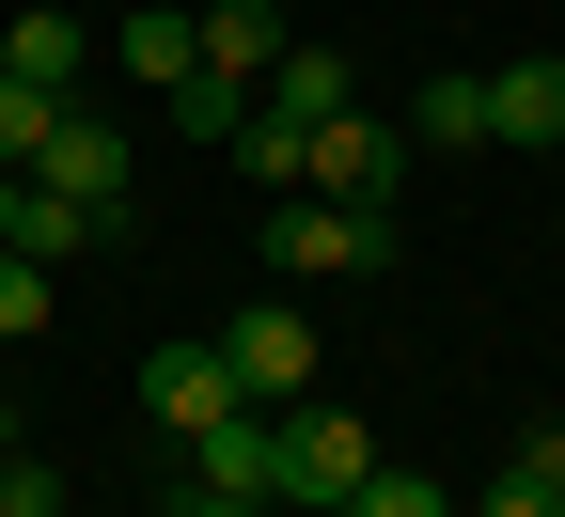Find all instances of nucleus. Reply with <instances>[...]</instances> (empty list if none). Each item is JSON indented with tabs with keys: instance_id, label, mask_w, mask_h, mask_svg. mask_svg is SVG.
<instances>
[{
	"instance_id": "f8f14e48",
	"label": "nucleus",
	"mask_w": 565,
	"mask_h": 517,
	"mask_svg": "<svg viewBox=\"0 0 565 517\" xmlns=\"http://www.w3.org/2000/svg\"><path fill=\"white\" fill-rule=\"evenodd\" d=\"M126 236V204H79V189H17V251L63 267V251H110Z\"/></svg>"
},
{
	"instance_id": "0eeeda50",
	"label": "nucleus",
	"mask_w": 565,
	"mask_h": 517,
	"mask_svg": "<svg viewBox=\"0 0 565 517\" xmlns=\"http://www.w3.org/2000/svg\"><path fill=\"white\" fill-rule=\"evenodd\" d=\"M32 189H79V204H126V126H95L79 95L47 110V141H32Z\"/></svg>"
},
{
	"instance_id": "ddd939ff",
	"label": "nucleus",
	"mask_w": 565,
	"mask_h": 517,
	"mask_svg": "<svg viewBox=\"0 0 565 517\" xmlns=\"http://www.w3.org/2000/svg\"><path fill=\"white\" fill-rule=\"evenodd\" d=\"M471 517H565V423H534L519 455H503V471L471 486Z\"/></svg>"
},
{
	"instance_id": "4468645a",
	"label": "nucleus",
	"mask_w": 565,
	"mask_h": 517,
	"mask_svg": "<svg viewBox=\"0 0 565 517\" xmlns=\"http://www.w3.org/2000/svg\"><path fill=\"white\" fill-rule=\"evenodd\" d=\"M204 63L267 95V63H282V17H267V0H204Z\"/></svg>"
},
{
	"instance_id": "7ed1b4c3",
	"label": "nucleus",
	"mask_w": 565,
	"mask_h": 517,
	"mask_svg": "<svg viewBox=\"0 0 565 517\" xmlns=\"http://www.w3.org/2000/svg\"><path fill=\"white\" fill-rule=\"evenodd\" d=\"M221 408H252V392H236V360H221V330H204V345H158V360H141V423H158V439H204Z\"/></svg>"
},
{
	"instance_id": "dca6fc26",
	"label": "nucleus",
	"mask_w": 565,
	"mask_h": 517,
	"mask_svg": "<svg viewBox=\"0 0 565 517\" xmlns=\"http://www.w3.org/2000/svg\"><path fill=\"white\" fill-rule=\"evenodd\" d=\"M236 158H252V189L282 204V189H315V126H282V110H252V126H236Z\"/></svg>"
},
{
	"instance_id": "9d476101",
	"label": "nucleus",
	"mask_w": 565,
	"mask_h": 517,
	"mask_svg": "<svg viewBox=\"0 0 565 517\" xmlns=\"http://www.w3.org/2000/svg\"><path fill=\"white\" fill-rule=\"evenodd\" d=\"M487 141H534V158L565 141V63H550V47H519V63H487Z\"/></svg>"
},
{
	"instance_id": "1a4fd4ad",
	"label": "nucleus",
	"mask_w": 565,
	"mask_h": 517,
	"mask_svg": "<svg viewBox=\"0 0 565 517\" xmlns=\"http://www.w3.org/2000/svg\"><path fill=\"white\" fill-rule=\"evenodd\" d=\"M110 63L141 95H173V79H204V0H126V32H110Z\"/></svg>"
},
{
	"instance_id": "20e7f679",
	"label": "nucleus",
	"mask_w": 565,
	"mask_h": 517,
	"mask_svg": "<svg viewBox=\"0 0 565 517\" xmlns=\"http://www.w3.org/2000/svg\"><path fill=\"white\" fill-rule=\"evenodd\" d=\"M362 471H377V439L345 423V408H315V392L282 408V502H315V517H330L345 486H362Z\"/></svg>"
},
{
	"instance_id": "f3484780",
	"label": "nucleus",
	"mask_w": 565,
	"mask_h": 517,
	"mask_svg": "<svg viewBox=\"0 0 565 517\" xmlns=\"http://www.w3.org/2000/svg\"><path fill=\"white\" fill-rule=\"evenodd\" d=\"M158 126H189V141H236V126H252V79H221V63H204V79H173V95H158Z\"/></svg>"
},
{
	"instance_id": "f03ea898",
	"label": "nucleus",
	"mask_w": 565,
	"mask_h": 517,
	"mask_svg": "<svg viewBox=\"0 0 565 517\" xmlns=\"http://www.w3.org/2000/svg\"><path fill=\"white\" fill-rule=\"evenodd\" d=\"M221 360H236V392H252V408H299V392L330 377V360H315V330H299V299H282V282H267L252 314H221Z\"/></svg>"
},
{
	"instance_id": "b1692460",
	"label": "nucleus",
	"mask_w": 565,
	"mask_h": 517,
	"mask_svg": "<svg viewBox=\"0 0 565 517\" xmlns=\"http://www.w3.org/2000/svg\"><path fill=\"white\" fill-rule=\"evenodd\" d=\"M0 17H17V0H0Z\"/></svg>"
},
{
	"instance_id": "9b49d317",
	"label": "nucleus",
	"mask_w": 565,
	"mask_h": 517,
	"mask_svg": "<svg viewBox=\"0 0 565 517\" xmlns=\"http://www.w3.org/2000/svg\"><path fill=\"white\" fill-rule=\"evenodd\" d=\"M252 110H282V126H345V110H362V79H345V47H282Z\"/></svg>"
},
{
	"instance_id": "f257e3e1",
	"label": "nucleus",
	"mask_w": 565,
	"mask_h": 517,
	"mask_svg": "<svg viewBox=\"0 0 565 517\" xmlns=\"http://www.w3.org/2000/svg\"><path fill=\"white\" fill-rule=\"evenodd\" d=\"M267 251H282V282H345V267H377V251H393V219L330 204V189H282V204H267Z\"/></svg>"
},
{
	"instance_id": "6ab92c4d",
	"label": "nucleus",
	"mask_w": 565,
	"mask_h": 517,
	"mask_svg": "<svg viewBox=\"0 0 565 517\" xmlns=\"http://www.w3.org/2000/svg\"><path fill=\"white\" fill-rule=\"evenodd\" d=\"M32 330H47V267H32V251H0V345H32Z\"/></svg>"
},
{
	"instance_id": "412c9836",
	"label": "nucleus",
	"mask_w": 565,
	"mask_h": 517,
	"mask_svg": "<svg viewBox=\"0 0 565 517\" xmlns=\"http://www.w3.org/2000/svg\"><path fill=\"white\" fill-rule=\"evenodd\" d=\"M173 517H267V502H221V486H189V502H173Z\"/></svg>"
},
{
	"instance_id": "5701e85b",
	"label": "nucleus",
	"mask_w": 565,
	"mask_h": 517,
	"mask_svg": "<svg viewBox=\"0 0 565 517\" xmlns=\"http://www.w3.org/2000/svg\"><path fill=\"white\" fill-rule=\"evenodd\" d=\"M141 517H173V502H141Z\"/></svg>"
},
{
	"instance_id": "423d86ee",
	"label": "nucleus",
	"mask_w": 565,
	"mask_h": 517,
	"mask_svg": "<svg viewBox=\"0 0 565 517\" xmlns=\"http://www.w3.org/2000/svg\"><path fill=\"white\" fill-rule=\"evenodd\" d=\"M189 486H221V502H282V408H221L189 439Z\"/></svg>"
},
{
	"instance_id": "2eb2a0df",
	"label": "nucleus",
	"mask_w": 565,
	"mask_h": 517,
	"mask_svg": "<svg viewBox=\"0 0 565 517\" xmlns=\"http://www.w3.org/2000/svg\"><path fill=\"white\" fill-rule=\"evenodd\" d=\"M408 141H487V63H440L408 95Z\"/></svg>"
},
{
	"instance_id": "6e6552de",
	"label": "nucleus",
	"mask_w": 565,
	"mask_h": 517,
	"mask_svg": "<svg viewBox=\"0 0 565 517\" xmlns=\"http://www.w3.org/2000/svg\"><path fill=\"white\" fill-rule=\"evenodd\" d=\"M0 79H32V95H79V79H95V32L63 17V0H17V17H0Z\"/></svg>"
},
{
	"instance_id": "a211bd4d",
	"label": "nucleus",
	"mask_w": 565,
	"mask_h": 517,
	"mask_svg": "<svg viewBox=\"0 0 565 517\" xmlns=\"http://www.w3.org/2000/svg\"><path fill=\"white\" fill-rule=\"evenodd\" d=\"M330 517H456V486H424V471H393V455H377V471L345 486Z\"/></svg>"
},
{
	"instance_id": "4be33fe9",
	"label": "nucleus",
	"mask_w": 565,
	"mask_h": 517,
	"mask_svg": "<svg viewBox=\"0 0 565 517\" xmlns=\"http://www.w3.org/2000/svg\"><path fill=\"white\" fill-rule=\"evenodd\" d=\"M17 189H32V173H0V251H17Z\"/></svg>"
},
{
	"instance_id": "aec40b11",
	"label": "nucleus",
	"mask_w": 565,
	"mask_h": 517,
	"mask_svg": "<svg viewBox=\"0 0 565 517\" xmlns=\"http://www.w3.org/2000/svg\"><path fill=\"white\" fill-rule=\"evenodd\" d=\"M47 110H63V95H32V79H0V173H32V141H47Z\"/></svg>"
},
{
	"instance_id": "39448f33",
	"label": "nucleus",
	"mask_w": 565,
	"mask_h": 517,
	"mask_svg": "<svg viewBox=\"0 0 565 517\" xmlns=\"http://www.w3.org/2000/svg\"><path fill=\"white\" fill-rule=\"evenodd\" d=\"M315 189H330V204H362V219H393V189H408V126H377V110L315 126Z\"/></svg>"
}]
</instances>
